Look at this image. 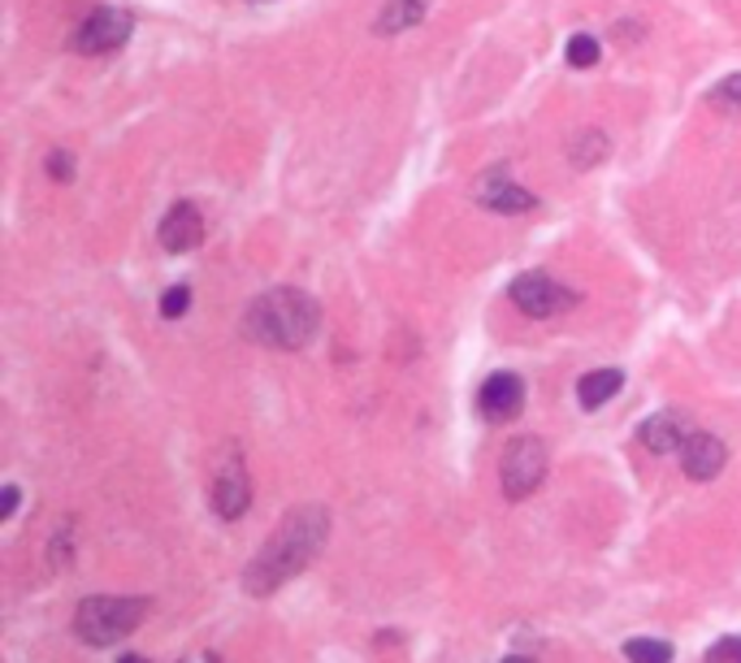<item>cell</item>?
I'll use <instances>...</instances> for the list:
<instances>
[{
    "label": "cell",
    "mask_w": 741,
    "mask_h": 663,
    "mask_svg": "<svg viewBox=\"0 0 741 663\" xmlns=\"http://www.w3.org/2000/svg\"><path fill=\"white\" fill-rule=\"evenodd\" d=\"M326 533H330L326 508H296L278 525V533L256 551V560L244 568V590L247 594H274L278 586H287L326 547Z\"/></svg>",
    "instance_id": "cell-1"
},
{
    "label": "cell",
    "mask_w": 741,
    "mask_h": 663,
    "mask_svg": "<svg viewBox=\"0 0 741 663\" xmlns=\"http://www.w3.org/2000/svg\"><path fill=\"white\" fill-rule=\"evenodd\" d=\"M317 330H321V308L296 287L265 291L244 308V334L265 343V348L296 352V348L317 339Z\"/></svg>",
    "instance_id": "cell-2"
},
{
    "label": "cell",
    "mask_w": 741,
    "mask_h": 663,
    "mask_svg": "<svg viewBox=\"0 0 741 663\" xmlns=\"http://www.w3.org/2000/svg\"><path fill=\"white\" fill-rule=\"evenodd\" d=\"M148 615V599H122V594H92L79 603L74 629L88 646H113L126 633H135Z\"/></svg>",
    "instance_id": "cell-3"
},
{
    "label": "cell",
    "mask_w": 741,
    "mask_h": 663,
    "mask_svg": "<svg viewBox=\"0 0 741 663\" xmlns=\"http://www.w3.org/2000/svg\"><path fill=\"white\" fill-rule=\"evenodd\" d=\"M498 481H503V495L507 499H529L538 486L546 481V447L538 438L521 434L503 447V459H498Z\"/></svg>",
    "instance_id": "cell-4"
},
{
    "label": "cell",
    "mask_w": 741,
    "mask_h": 663,
    "mask_svg": "<svg viewBox=\"0 0 741 663\" xmlns=\"http://www.w3.org/2000/svg\"><path fill=\"white\" fill-rule=\"evenodd\" d=\"M131 13L126 9H92L79 27H74V35H70V44L79 52H109V49H122L126 40H131Z\"/></svg>",
    "instance_id": "cell-5"
},
{
    "label": "cell",
    "mask_w": 741,
    "mask_h": 663,
    "mask_svg": "<svg viewBox=\"0 0 741 663\" xmlns=\"http://www.w3.org/2000/svg\"><path fill=\"white\" fill-rule=\"evenodd\" d=\"M512 304L529 317H555V312H568L577 304V296L564 282H555L550 273H521L512 282Z\"/></svg>",
    "instance_id": "cell-6"
},
{
    "label": "cell",
    "mask_w": 741,
    "mask_h": 663,
    "mask_svg": "<svg viewBox=\"0 0 741 663\" xmlns=\"http://www.w3.org/2000/svg\"><path fill=\"white\" fill-rule=\"evenodd\" d=\"M213 508L222 520H239L247 508H251V481H247V468L239 456H230L217 477H213Z\"/></svg>",
    "instance_id": "cell-7"
},
{
    "label": "cell",
    "mask_w": 741,
    "mask_h": 663,
    "mask_svg": "<svg viewBox=\"0 0 741 663\" xmlns=\"http://www.w3.org/2000/svg\"><path fill=\"white\" fill-rule=\"evenodd\" d=\"M690 434H693V421L686 416V412H677V408L646 416L642 429H638L642 447H646V452H655V456H672V452H681V447L690 443Z\"/></svg>",
    "instance_id": "cell-8"
},
{
    "label": "cell",
    "mask_w": 741,
    "mask_h": 663,
    "mask_svg": "<svg viewBox=\"0 0 741 663\" xmlns=\"http://www.w3.org/2000/svg\"><path fill=\"white\" fill-rule=\"evenodd\" d=\"M525 408V382L516 373H491L477 391V412L486 421H512L516 412Z\"/></svg>",
    "instance_id": "cell-9"
},
{
    "label": "cell",
    "mask_w": 741,
    "mask_h": 663,
    "mask_svg": "<svg viewBox=\"0 0 741 663\" xmlns=\"http://www.w3.org/2000/svg\"><path fill=\"white\" fill-rule=\"evenodd\" d=\"M477 205L491 208V213H507V217H516V213L538 208V196H534L529 187L512 183L503 169H491V174L477 183Z\"/></svg>",
    "instance_id": "cell-10"
},
{
    "label": "cell",
    "mask_w": 741,
    "mask_h": 663,
    "mask_svg": "<svg viewBox=\"0 0 741 663\" xmlns=\"http://www.w3.org/2000/svg\"><path fill=\"white\" fill-rule=\"evenodd\" d=\"M156 239H161L165 252H174V256L199 248V239H204V217H199V208L187 205V200H178V205L161 217Z\"/></svg>",
    "instance_id": "cell-11"
},
{
    "label": "cell",
    "mask_w": 741,
    "mask_h": 663,
    "mask_svg": "<svg viewBox=\"0 0 741 663\" xmlns=\"http://www.w3.org/2000/svg\"><path fill=\"white\" fill-rule=\"evenodd\" d=\"M724 464H729V452H724V443H720L716 434L693 429L690 443L681 447V468H686V477H690V481H711Z\"/></svg>",
    "instance_id": "cell-12"
},
{
    "label": "cell",
    "mask_w": 741,
    "mask_h": 663,
    "mask_svg": "<svg viewBox=\"0 0 741 663\" xmlns=\"http://www.w3.org/2000/svg\"><path fill=\"white\" fill-rule=\"evenodd\" d=\"M625 386V373L620 369H594L577 382V395H582V408H603L616 391Z\"/></svg>",
    "instance_id": "cell-13"
},
{
    "label": "cell",
    "mask_w": 741,
    "mask_h": 663,
    "mask_svg": "<svg viewBox=\"0 0 741 663\" xmlns=\"http://www.w3.org/2000/svg\"><path fill=\"white\" fill-rule=\"evenodd\" d=\"M421 9H425V0H391V4L382 9V18L373 22V31H378V35H399V31H408L412 22H421Z\"/></svg>",
    "instance_id": "cell-14"
},
{
    "label": "cell",
    "mask_w": 741,
    "mask_h": 663,
    "mask_svg": "<svg viewBox=\"0 0 741 663\" xmlns=\"http://www.w3.org/2000/svg\"><path fill=\"white\" fill-rule=\"evenodd\" d=\"M603 156H607V135H603V131H582V135L573 139V165H577V169L598 165Z\"/></svg>",
    "instance_id": "cell-15"
},
{
    "label": "cell",
    "mask_w": 741,
    "mask_h": 663,
    "mask_svg": "<svg viewBox=\"0 0 741 663\" xmlns=\"http://www.w3.org/2000/svg\"><path fill=\"white\" fill-rule=\"evenodd\" d=\"M625 660L629 663H672V646L659 642V638H634L625 646Z\"/></svg>",
    "instance_id": "cell-16"
},
{
    "label": "cell",
    "mask_w": 741,
    "mask_h": 663,
    "mask_svg": "<svg viewBox=\"0 0 741 663\" xmlns=\"http://www.w3.org/2000/svg\"><path fill=\"white\" fill-rule=\"evenodd\" d=\"M564 56H568V65H573V70H586V65L598 61V40H594V35H573Z\"/></svg>",
    "instance_id": "cell-17"
},
{
    "label": "cell",
    "mask_w": 741,
    "mask_h": 663,
    "mask_svg": "<svg viewBox=\"0 0 741 663\" xmlns=\"http://www.w3.org/2000/svg\"><path fill=\"white\" fill-rule=\"evenodd\" d=\"M707 101L716 104V108H741V74H729V79H720L711 92H707Z\"/></svg>",
    "instance_id": "cell-18"
},
{
    "label": "cell",
    "mask_w": 741,
    "mask_h": 663,
    "mask_svg": "<svg viewBox=\"0 0 741 663\" xmlns=\"http://www.w3.org/2000/svg\"><path fill=\"white\" fill-rule=\"evenodd\" d=\"M187 304H192V287H183V282H178V287H169V291L161 296V317H165V321H174V317H183V312H187Z\"/></svg>",
    "instance_id": "cell-19"
},
{
    "label": "cell",
    "mask_w": 741,
    "mask_h": 663,
    "mask_svg": "<svg viewBox=\"0 0 741 663\" xmlns=\"http://www.w3.org/2000/svg\"><path fill=\"white\" fill-rule=\"evenodd\" d=\"M49 174L56 183H70L74 178V156L65 153V148H52L49 153Z\"/></svg>",
    "instance_id": "cell-20"
},
{
    "label": "cell",
    "mask_w": 741,
    "mask_h": 663,
    "mask_svg": "<svg viewBox=\"0 0 741 663\" xmlns=\"http://www.w3.org/2000/svg\"><path fill=\"white\" fill-rule=\"evenodd\" d=\"M707 663H741V638H724L707 651Z\"/></svg>",
    "instance_id": "cell-21"
},
{
    "label": "cell",
    "mask_w": 741,
    "mask_h": 663,
    "mask_svg": "<svg viewBox=\"0 0 741 663\" xmlns=\"http://www.w3.org/2000/svg\"><path fill=\"white\" fill-rule=\"evenodd\" d=\"M18 511V486H4V504H0V520H9Z\"/></svg>",
    "instance_id": "cell-22"
},
{
    "label": "cell",
    "mask_w": 741,
    "mask_h": 663,
    "mask_svg": "<svg viewBox=\"0 0 741 663\" xmlns=\"http://www.w3.org/2000/svg\"><path fill=\"white\" fill-rule=\"evenodd\" d=\"M183 663H222V660H217L213 651H196V655H187Z\"/></svg>",
    "instance_id": "cell-23"
},
{
    "label": "cell",
    "mask_w": 741,
    "mask_h": 663,
    "mask_svg": "<svg viewBox=\"0 0 741 663\" xmlns=\"http://www.w3.org/2000/svg\"><path fill=\"white\" fill-rule=\"evenodd\" d=\"M117 663H148V660H144V655H122Z\"/></svg>",
    "instance_id": "cell-24"
},
{
    "label": "cell",
    "mask_w": 741,
    "mask_h": 663,
    "mask_svg": "<svg viewBox=\"0 0 741 663\" xmlns=\"http://www.w3.org/2000/svg\"><path fill=\"white\" fill-rule=\"evenodd\" d=\"M503 663H534V660H503Z\"/></svg>",
    "instance_id": "cell-25"
}]
</instances>
